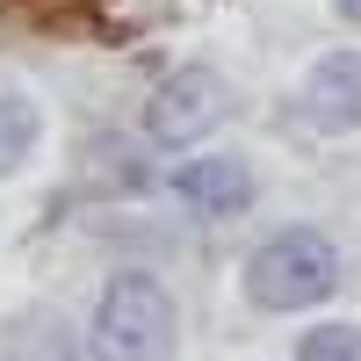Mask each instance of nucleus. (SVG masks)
Returning <instances> with one entry per match:
<instances>
[{
	"instance_id": "obj_6",
	"label": "nucleus",
	"mask_w": 361,
	"mask_h": 361,
	"mask_svg": "<svg viewBox=\"0 0 361 361\" xmlns=\"http://www.w3.org/2000/svg\"><path fill=\"white\" fill-rule=\"evenodd\" d=\"M0 361H80V347H73V333H66L58 311H22V318H8Z\"/></svg>"
},
{
	"instance_id": "obj_3",
	"label": "nucleus",
	"mask_w": 361,
	"mask_h": 361,
	"mask_svg": "<svg viewBox=\"0 0 361 361\" xmlns=\"http://www.w3.org/2000/svg\"><path fill=\"white\" fill-rule=\"evenodd\" d=\"M224 102H231V94H224V80L209 73V66H188V73H173L159 94H152L145 123H152L159 145H188V137H202V130H217Z\"/></svg>"
},
{
	"instance_id": "obj_1",
	"label": "nucleus",
	"mask_w": 361,
	"mask_h": 361,
	"mask_svg": "<svg viewBox=\"0 0 361 361\" xmlns=\"http://www.w3.org/2000/svg\"><path fill=\"white\" fill-rule=\"evenodd\" d=\"M94 354L102 361H166L173 354V304L152 275H116L94 311Z\"/></svg>"
},
{
	"instance_id": "obj_9",
	"label": "nucleus",
	"mask_w": 361,
	"mask_h": 361,
	"mask_svg": "<svg viewBox=\"0 0 361 361\" xmlns=\"http://www.w3.org/2000/svg\"><path fill=\"white\" fill-rule=\"evenodd\" d=\"M333 8H340V15H347V22H361V0H333Z\"/></svg>"
},
{
	"instance_id": "obj_4",
	"label": "nucleus",
	"mask_w": 361,
	"mask_h": 361,
	"mask_svg": "<svg viewBox=\"0 0 361 361\" xmlns=\"http://www.w3.org/2000/svg\"><path fill=\"white\" fill-rule=\"evenodd\" d=\"M304 109L318 130H361V51L318 58V73L304 87Z\"/></svg>"
},
{
	"instance_id": "obj_2",
	"label": "nucleus",
	"mask_w": 361,
	"mask_h": 361,
	"mask_svg": "<svg viewBox=\"0 0 361 361\" xmlns=\"http://www.w3.org/2000/svg\"><path fill=\"white\" fill-rule=\"evenodd\" d=\"M333 282H340V260L318 231H275L246 267V296L260 311H304L318 296H333Z\"/></svg>"
},
{
	"instance_id": "obj_7",
	"label": "nucleus",
	"mask_w": 361,
	"mask_h": 361,
	"mask_svg": "<svg viewBox=\"0 0 361 361\" xmlns=\"http://www.w3.org/2000/svg\"><path fill=\"white\" fill-rule=\"evenodd\" d=\"M37 130H44L37 102H22V94H0V173H15L29 152H37Z\"/></svg>"
},
{
	"instance_id": "obj_8",
	"label": "nucleus",
	"mask_w": 361,
	"mask_h": 361,
	"mask_svg": "<svg viewBox=\"0 0 361 361\" xmlns=\"http://www.w3.org/2000/svg\"><path fill=\"white\" fill-rule=\"evenodd\" d=\"M304 361H361V333L354 325H318L304 340Z\"/></svg>"
},
{
	"instance_id": "obj_5",
	"label": "nucleus",
	"mask_w": 361,
	"mask_h": 361,
	"mask_svg": "<svg viewBox=\"0 0 361 361\" xmlns=\"http://www.w3.org/2000/svg\"><path fill=\"white\" fill-rule=\"evenodd\" d=\"M173 195L202 217H231V209L253 202V173H246V159H188L173 173Z\"/></svg>"
}]
</instances>
